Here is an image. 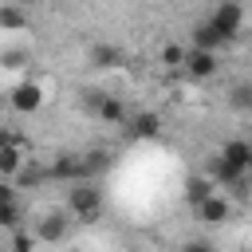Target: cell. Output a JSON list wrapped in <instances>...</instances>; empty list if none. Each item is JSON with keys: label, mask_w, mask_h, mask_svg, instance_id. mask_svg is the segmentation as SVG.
<instances>
[{"label": "cell", "mask_w": 252, "mask_h": 252, "mask_svg": "<svg viewBox=\"0 0 252 252\" xmlns=\"http://www.w3.org/2000/svg\"><path fill=\"white\" fill-rule=\"evenodd\" d=\"M63 232H67V220H63V213H47L43 220H39V228H35V240H63Z\"/></svg>", "instance_id": "11"}, {"label": "cell", "mask_w": 252, "mask_h": 252, "mask_svg": "<svg viewBox=\"0 0 252 252\" xmlns=\"http://www.w3.org/2000/svg\"><path fill=\"white\" fill-rule=\"evenodd\" d=\"M110 165V154L106 150H91V154H83V177H94V173H102Z\"/></svg>", "instance_id": "17"}, {"label": "cell", "mask_w": 252, "mask_h": 252, "mask_svg": "<svg viewBox=\"0 0 252 252\" xmlns=\"http://www.w3.org/2000/svg\"><path fill=\"white\" fill-rule=\"evenodd\" d=\"M213 24L224 32V39H232V35H240V28H244V8H240L236 0H220L217 12H213Z\"/></svg>", "instance_id": "3"}, {"label": "cell", "mask_w": 252, "mask_h": 252, "mask_svg": "<svg viewBox=\"0 0 252 252\" xmlns=\"http://www.w3.org/2000/svg\"><path fill=\"white\" fill-rule=\"evenodd\" d=\"M24 59H28V55H24V51H8V55H4V67H20V63H24Z\"/></svg>", "instance_id": "21"}, {"label": "cell", "mask_w": 252, "mask_h": 252, "mask_svg": "<svg viewBox=\"0 0 252 252\" xmlns=\"http://www.w3.org/2000/svg\"><path fill=\"white\" fill-rule=\"evenodd\" d=\"M181 55H185V47H177V43H165L161 47V63L165 67H181Z\"/></svg>", "instance_id": "19"}, {"label": "cell", "mask_w": 252, "mask_h": 252, "mask_svg": "<svg viewBox=\"0 0 252 252\" xmlns=\"http://www.w3.org/2000/svg\"><path fill=\"white\" fill-rule=\"evenodd\" d=\"M47 177H67V181H75V177H83V158L79 154H59L55 161H51V169H47Z\"/></svg>", "instance_id": "10"}, {"label": "cell", "mask_w": 252, "mask_h": 252, "mask_svg": "<svg viewBox=\"0 0 252 252\" xmlns=\"http://www.w3.org/2000/svg\"><path fill=\"white\" fill-rule=\"evenodd\" d=\"M4 201H16V189H12L8 181H0V205H4Z\"/></svg>", "instance_id": "23"}, {"label": "cell", "mask_w": 252, "mask_h": 252, "mask_svg": "<svg viewBox=\"0 0 252 252\" xmlns=\"http://www.w3.org/2000/svg\"><path fill=\"white\" fill-rule=\"evenodd\" d=\"M16 236H12V248H32L35 244V232H24V228H12Z\"/></svg>", "instance_id": "20"}, {"label": "cell", "mask_w": 252, "mask_h": 252, "mask_svg": "<svg viewBox=\"0 0 252 252\" xmlns=\"http://www.w3.org/2000/svg\"><path fill=\"white\" fill-rule=\"evenodd\" d=\"M232 102H236V106H248V87H236V91H232Z\"/></svg>", "instance_id": "22"}, {"label": "cell", "mask_w": 252, "mask_h": 252, "mask_svg": "<svg viewBox=\"0 0 252 252\" xmlns=\"http://www.w3.org/2000/svg\"><path fill=\"white\" fill-rule=\"evenodd\" d=\"M158 130H161L158 114H138V118L130 122V134H134V138H158Z\"/></svg>", "instance_id": "16"}, {"label": "cell", "mask_w": 252, "mask_h": 252, "mask_svg": "<svg viewBox=\"0 0 252 252\" xmlns=\"http://www.w3.org/2000/svg\"><path fill=\"white\" fill-rule=\"evenodd\" d=\"M91 63H94V67H102V71H110V67H118V63H122V51H118V47L98 43V47H91Z\"/></svg>", "instance_id": "14"}, {"label": "cell", "mask_w": 252, "mask_h": 252, "mask_svg": "<svg viewBox=\"0 0 252 252\" xmlns=\"http://www.w3.org/2000/svg\"><path fill=\"white\" fill-rule=\"evenodd\" d=\"M0 28H4V32H20V28H28L24 8H16V4H0Z\"/></svg>", "instance_id": "15"}, {"label": "cell", "mask_w": 252, "mask_h": 252, "mask_svg": "<svg viewBox=\"0 0 252 252\" xmlns=\"http://www.w3.org/2000/svg\"><path fill=\"white\" fill-rule=\"evenodd\" d=\"M220 43H228V39H224V32H220L213 20H205V24H197V28H193V47H209V51H220Z\"/></svg>", "instance_id": "8"}, {"label": "cell", "mask_w": 252, "mask_h": 252, "mask_svg": "<svg viewBox=\"0 0 252 252\" xmlns=\"http://www.w3.org/2000/svg\"><path fill=\"white\" fill-rule=\"evenodd\" d=\"M181 67L189 71V79H209V75L217 71V51H209V47H189V51L181 55Z\"/></svg>", "instance_id": "4"}, {"label": "cell", "mask_w": 252, "mask_h": 252, "mask_svg": "<svg viewBox=\"0 0 252 252\" xmlns=\"http://www.w3.org/2000/svg\"><path fill=\"white\" fill-rule=\"evenodd\" d=\"M209 177L217 181V185H244V177H248V169H236V165H228L220 154L209 161Z\"/></svg>", "instance_id": "6"}, {"label": "cell", "mask_w": 252, "mask_h": 252, "mask_svg": "<svg viewBox=\"0 0 252 252\" xmlns=\"http://www.w3.org/2000/svg\"><path fill=\"white\" fill-rule=\"evenodd\" d=\"M12 106H16L20 114L39 110V106H43V87H39V83H20V87L12 91Z\"/></svg>", "instance_id": "5"}, {"label": "cell", "mask_w": 252, "mask_h": 252, "mask_svg": "<svg viewBox=\"0 0 252 252\" xmlns=\"http://www.w3.org/2000/svg\"><path fill=\"white\" fill-rule=\"evenodd\" d=\"M220 158H224L228 165H236V169H248V165H252V146H248L244 138H232V142L220 146Z\"/></svg>", "instance_id": "9"}, {"label": "cell", "mask_w": 252, "mask_h": 252, "mask_svg": "<svg viewBox=\"0 0 252 252\" xmlns=\"http://www.w3.org/2000/svg\"><path fill=\"white\" fill-rule=\"evenodd\" d=\"M67 213L79 217V220H98V213H102V193L94 189V181L75 177V185H71V193H67Z\"/></svg>", "instance_id": "1"}, {"label": "cell", "mask_w": 252, "mask_h": 252, "mask_svg": "<svg viewBox=\"0 0 252 252\" xmlns=\"http://www.w3.org/2000/svg\"><path fill=\"white\" fill-rule=\"evenodd\" d=\"M20 224H24L20 205H16V201H4V205H0V228H20Z\"/></svg>", "instance_id": "18"}, {"label": "cell", "mask_w": 252, "mask_h": 252, "mask_svg": "<svg viewBox=\"0 0 252 252\" xmlns=\"http://www.w3.org/2000/svg\"><path fill=\"white\" fill-rule=\"evenodd\" d=\"M213 189H220V185H217L209 173H205V177H189V185H185V201H189V205H197V201H205Z\"/></svg>", "instance_id": "13"}, {"label": "cell", "mask_w": 252, "mask_h": 252, "mask_svg": "<svg viewBox=\"0 0 252 252\" xmlns=\"http://www.w3.org/2000/svg\"><path fill=\"white\" fill-rule=\"evenodd\" d=\"M94 114H98L102 122H122V118H126V106H122L118 98H106V94H98V98H94Z\"/></svg>", "instance_id": "12"}, {"label": "cell", "mask_w": 252, "mask_h": 252, "mask_svg": "<svg viewBox=\"0 0 252 252\" xmlns=\"http://www.w3.org/2000/svg\"><path fill=\"white\" fill-rule=\"evenodd\" d=\"M193 209H197V217H201L205 224H224V220L232 217V205H228V197H224L220 189H213V193H209L205 201H197Z\"/></svg>", "instance_id": "2"}, {"label": "cell", "mask_w": 252, "mask_h": 252, "mask_svg": "<svg viewBox=\"0 0 252 252\" xmlns=\"http://www.w3.org/2000/svg\"><path fill=\"white\" fill-rule=\"evenodd\" d=\"M20 165H24V142L12 134V138L0 146V173H4V177H12Z\"/></svg>", "instance_id": "7"}, {"label": "cell", "mask_w": 252, "mask_h": 252, "mask_svg": "<svg viewBox=\"0 0 252 252\" xmlns=\"http://www.w3.org/2000/svg\"><path fill=\"white\" fill-rule=\"evenodd\" d=\"M16 4H35V0H16Z\"/></svg>", "instance_id": "24"}, {"label": "cell", "mask_w": 252, "mask_h": 252, "mask_svg": "<svg viewBox=\"0 0 252 252\" xmlns=\"http://www.w3.org/2000/svg\"><path fill=\"white\" fill-rule=\"evenodd\" d=\"M165 4H177V0H165Z\"/></svg>", "instance_id": "25"}]
</instances>
